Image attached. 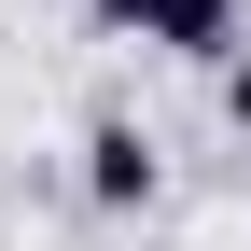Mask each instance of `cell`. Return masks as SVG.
Wrapping results in <instances>:
<instances>
[{
    "label": "cell",
    "mask_w": 251,
    "mask_h": 251,
    "mask_svg": "<svg viewBox=\"0 0 251 251\" xmlns=\"http://www.w3.org/2000/svg\"><path fill=\"white\" fill-rule=\"evenodd\" d=\"M237 14L251 0H98L112 42H153V56H237Z\"/></svg>",
    "instance_id": "1"
},
{
    "label": "cell",
    "mask_w": 251,
    "mask_h": 251,
    "mask_svg": "<svg viewBox=\"0 0 251 251\" xmlns=\"http://www.w3.org/2000/svg\"><path fill=\"white\" fill-rule=\"evenodd\" d=\"M153 181H168V168H153V140H140L126 112L84 126V209H112V224H126V209H153Z\"/></svg>",
    "instance_id": "2"
},
{
    "label": "cell",
    "mask_w": 251,
    "mask_h": 251,
    "mask_svg": "<svg viewBox=\"0 0 251 251\" xmlns=\"http://www.w3.org/2000/svg\"><path fill=\"white\" fill-rule=\"evenodd\" d=\"M224 126H237V140H251V56H237V70H224Z\"/></svg>",
    "instance_id": "3"
}]
</instances>
